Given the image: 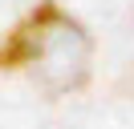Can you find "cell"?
<instances>
[{
    "label": "cell",
    "instance_id": "6da1fadb",
    "mask_svg": "<svg viewBox=\"0 0 134 129\" xmlns=\"http://www.w3.org/2000/svg\"><path fill=\"white\" fill-rule=\"evenodd\" d=\"M0 73H29L49 97L81 93L93 77V36L57 0H37L0 36Z\"/></svg>",
    "mask_w": 134,
    "mask_h": 129
}]
</instances>
